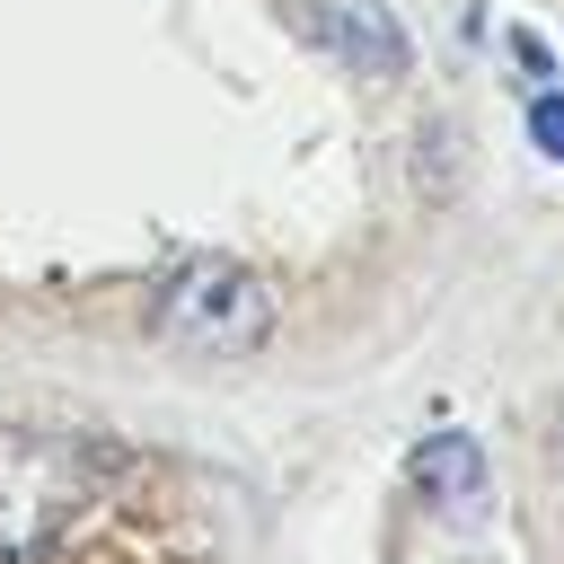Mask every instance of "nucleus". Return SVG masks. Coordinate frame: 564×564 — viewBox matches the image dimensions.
<instances>
[{
  "label": "nucleus",
  "instance_id": "nucleus-2",
  "mask_svg": "<svg viewBox=\"0 0 564 564\" xmlns=\"http://www.w3.org/2000/svg\"><path fill=\"white\" fill-rule=\"evenodd\" d=\"M300 26H308L335 62L370 70V79H397V70H405V26H397L388 0H300Z\"/></svg>",
  "mask_w": 564,
  "mask_h": 564
},
{
  "label": "nucleus",
  "instance_id": "nucleus-1",
  "mask_svg": "<svg viewBox=\"0 0 564 564\" xmlns=\"http://www.w3.org/2000/svg\"><path fill=\"white\" fill-rule=\"evenodd\" d=\"M150 326H159L167 344H185V352H247V344H264L273 300H264V282H256L247 264H229V256H185V264L159 273Z\"/></svg>",
  "mask_w": 564,
  "mask_h": 564
},
{
  "label": "nucleus",
  "instance_id": "nucleus-3",
  "mask_svg": "<svg viewBox=\"0 0 564 564\" xmlns=\"http://www.w3.org/2000/svg\"><path fill=\"white\" fill-rule=\"evenodd\" d=\"M529 141H538L546 159H564V97H538V106H529Z\"/></svg>",
  "mask_w": 564,
  "mask_h": 564
}]
</instances>
